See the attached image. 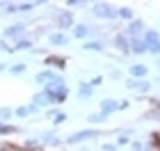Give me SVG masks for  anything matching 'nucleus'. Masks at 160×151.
I'll use <instances>...</instances> for the list:
<instances>
[{"instance_id":"412c9836","label":"nucleus","mask_w":160,"mask_h":151,"mask_svg":"<svg viewBox=\"0 0 160 151\" xmlns=\"http://www.w3.org/2000/svg\"><path fill=\"white\" fill-rule=\"evenodd\" d=\"M32 103L37 105V108H50V101L46 98V94H43V92H37V94L32 96Z\"/></svg>"},{"instance_id":"0eeeda50","label":"nucleus","mask_w":160,"mask_h":151,"mask_svg":"<svg viewBox=\"0 0 160 151\" xmlns=\"http://www.w3.org/2000/svg\"><path fill=\"white\" fill-rule=\"evenodd\" d=\"M128 73H130V78H135V80H147L149 67H147V64H142V62H135V64H130Z\"/></svg>"},{"instance_id":"ea45409f","label":"nucleus","mask_w":160,"mask_h":151,"mask_svg":"<svg viewBox=\"0 0 160 151\" xmlns=\"http://www.w3.org/2000/svg\"><path fill=\"white\" fill-rule=\"evenodd\" d=\"M149 53H153L156 57H160V44H156V46H149Z\"/></svg>"},{"instance_id":"f704fd0d","label":"nucleus","mask_w":160,"mask_h":151,"mask_svg":"<svg viewBox=\"0 0 160 151\" xmlns=\"http://www.w3.org/2000/svg\"><path fill=\"white\" fill-rule=\"evenodd\" d=\"M5 151H25V149L18 144H12V142H5Z\"/></svg>"},{"instance_id":"9b49d317","label":"nucleus","mask_w":160,"mask_h":151,"mask_svg":"<svg viewBox=\"0 0 160 151\" xmlns=\"http://www.w3.org/2000/svg\"><path fill=\"white\" fill-rule=\"evenodd\" d=\"M117 103H119V101H114V98H103L98 103V112L105 114V117H110V114L117 112Z\"/></svg>"},{"instance_id":"f3484780","label":"nucleus","mask_w":160,"mask_h":151,"mask_svg":"<svg viewBox=\"0 0 160 151\" xmlns=\"http://www.w3.org/2000/svg\"><path fill=\"white\" fill-rule=\"evenodd\" d=\"M142 39H144V44H147V48L149 46H156V44H160V32L158 30H147L142 34Z\"/></svg>"},{"instance_id":"c9c22d12","label":"nucleus","mask_w":160,"mask_h":151,"mask_svg":"<svg viewBox=\"0 0 160 151\" xmlns=\"http://www.w3.org/2000/svg\"><path fill=\"white\" fill-rule=\"evenodd\" d=\"M0 50H5V53H14V46H9L5 39H0Z\"/></svg>"},{"instance_id":"2eb2a0df","label":"nucleus","mask_w":160,"mask_h":151,"mask_svg":"<svg viewBox=\"0 0 160 151\" xmlns=\"http://www.w3.org/2000/svg\"><path fill=\"white\" fill-rule=\"evenodd\" d=\"M55 76H57V73H55L53 69H43V71H39V73L34 76V83H37V85H48Z\"/></svg>"},{"instance_id":"f257e3e1","label":"nucleus","mask_w":160,"mask_h":151,"mask_svg":"<svg viewBox=\"0 0 160 151\" xmlns=\"http://www.w3.org/2000/svg\"><path fill=\"white\" fill-rule=\"evenodd\" d=\"M101 135L98 128H85V131H76L71 133L67 140H64V144L67 147H73V144H82V142H89V140H96Z\"/></svg>"},{"instance_id":"1a4fd4ad","label":"nucleus","mask_w":160,"mask_h":151,"mask_svg":"<svg viewBox=\"0 0 160 151\" xmlns=\"http://www.w3.org/2000/svg\"><path fill=\"white\" fill-rule=\"evenodd\" d=\"M149 48L144 39H128V55H147Z\"/></svg>"},{"instance_id":"79ce46f5","label":"nucleus","mask_w":160,"mask_h":151,"mask_svg":"<svg viewBox=\"0 0 160 151\" xmlns=\"http://www.w3.org/2000/svg\"><path fill=\"white\" fill-rule=\"evenodd\" d=\"M110 78H114V80H119V78H121V71H119V69H112V71H110Z\"/></svg>"},{"instance_id":"09e8293b","label":"nucleus","mask_w":160,"mask_h":151,"mask_svg":"<svg viewBox=\"0 0 160 151\" xmlns=\"http://www.w3.org/2000/svg\"><path fill=\"white\" fill-rule=\"evenodd\" d=\"M78 151H92V149H85V147H82V149H78Z\"/></svg>"},{"instance_id":"4468645a","label":"nucleus","mask_w":160,"mask_h":151,"mask_svg":"<svg viewBox=\"0 0 160 151\" xmlns=\"http://www.w3.org/2000/svg\"><path fill=\"white\" fill-rule=\"evenodd\" d=\"M92 96H94V87L87 80H80L78 83V98L80 101H89Z\"/></svg>"},{"instance_id":"de8ad7c7","label":"nucleus","mask_w":160,"mask_h":151,"mask_svg":"<svg viewBox=\"0 0 160 151\" xmlns=\"http://www.w3.org/2000/svg\"><path fill=\"white\" fill-rule=\"evenodd\" d=\"M32 151H46V149H43V147H39V149H32Z\"/></svg>"},{"instance_id":"b1692460","label":"nucleus","mask_w":160,"mask_h":151,"mask_svg":"<svg viewBox=\"0 0 160 151\" xmlns=\"http://www.w3.org/2000/svg\"><path fill=\"white\" fill-rule=\"evenodd\" d=\"M25 69H28V64L25 62H18V64H12L7 71H9L12 76H21V73H25Z\"/></svg>"},{"instance_id":"5701e85b","label":"nucleus","mask_w":160,"mask_h":151,"mask_svg":"<svg viewBox=\"0 0 160 151\" xmlns=\"http://www.w3.org/2000/svg\"><path fill=\"white\" fill-rule=\"evenodd\" d=\"M39 147H41L39 138H25V142H23V149L25 151H32V149H39Z\"/></svg>"},{"instance_id":"393cba45","label":"nucleus","mask_w":160,"mask_h":151,"mask_svg":"<svg viewBox=\"0 0 160 151\" xmlns=\"http://www.w3.org/2000/svg\"><path fill=\"white\" fill-rule=\"evenodd\" d=\"M14 117H18V119H28V117H30V105H18L16 110H14Z\"/></svg>"},{"instance_id":"e433bc0d","label":"nucleus","mask_w":160,"mask_h":151,"mask_svg":"<svg viewBox=\"0 0 160 151\" xmlns=\"http://www.w3.org/2000/svg\"><path fill=\"white\" fill-rule=\"evenodd\" d=\"M16 12H18V5H12V3L5 5V14H16Z\"/></svg>"},{"instance_id":"dca6fc26","label":"nucleus","mask_w":160,"mask_h":151,"mask_svg":"<svg viewBox=\"0 0 160 151\" xmlns=\"http://www.w3.org/2000/svg\"><path fill=\"white\" fill-rule=\"evenodd\" d=\"M82 50H92V53H103L105 50V44L101 39H87L82 44Z\"/></svg>"},{"instance_id":"c85d7f7f","label":"nucleus","mask_w":160,"mask_h":151,"mask_svg":"<svg viewBox=\"0 0 160 151\" xmlns=\"http://www.w3.org/2000/svg\"><path fill=\"white\" fill-rule=\"evenodd\" d=\"M67 119H69V114H67V112H57L55 117H53V126H62Z\"/></svg>"},{"instance_id":"20e7f679","label":"nucleus","mask_w":160,"mask_h":151,"mask_svg":"<svg viewBox=\"0 0 160 151\" xmlns=\"http://www.w3.org/2000/svg\"><path fill=\"white\" fill-rule=\"evenodd\" d=\"M144 32H147V25H144V21H142V18H133V21L126 25V32H123V34H126L128 39H142Z\"/></svg>"},{"instance_id":"bb28decb","label":"nucleus","mask_w":160,"mask_h":151,"mask_svg":"<svg viewBox=\"0 0 160 151\" xmlns=\"http://www.w3.org/2000/svg\"><path fill=\"white\" fill-rule=\"evenodd\" d=\"M21 128L18 126H12V124H0V135H14V133H18Z\"/></svg>"},{"instance_id":"f03ea898","label":"nucleus","mask_w":160,"mask_h":151,"mask_svg":"<svg viewBox=\"0 0 160 151\" xmlns=\"http://www.w3.org/2000/svg\"><path fill=\"white\" fill-rule=\"evenodd\" d=\"M92 14L96 18L112 21V18H117V7H112L110 3H94L92 5Z\"/></svg>"},{"instance_id":"423d86ee","label":"nucleus","mask_w":160,"mask_h":151,"mask_svg":"<svg viewBox=\"0 0 160 151\" xmlns=\"http://www.w3.org/2000/svg\"><path fill=\"white\" fill-rule=\"evenodd\" d=\"M41 64H43L46 69H60V71H64V69H67V57H60V55H46Z\"/></svg>"},{"instance_id":"4be33fe9","label":"nucleus","mask_w":160,"mask_h":151,"mask_svg":"<svg viewBox=\"0 0 160 151\" xmlns=\"http://www.w3.org/2000/svg\"><path fill=\"white\" fill-rule=\"evenodd\" d=\"M32 48H34V41L28 39V37H23L16 46H14V53H16V50H32Z\"/></svg>"},{"instance_id":"2f4dec72","label":"nucleus","mask_w":160,"mask_h":151,"mask_svg":"<svg viewBox=\"0 0 160 151\" xmlns=\"http://www.w3.org/2000/svg\"><path fill=\"white\" fill-rule=\"evenodd\" d=\"M64 5H67V7H87L85 0H67Z\"/></svg>"},{"instance_id":"7c9ffc66","label":"nucleus","mask_w":160,"mask_h":151,"mask_svg":"<svg viewBox=\"0 0 160 151\" xmlns=\"http://www.w3.org/2000/svg\"><path fill=\"white\" fill-rule=\"evenodd\" d=\"M103 80H105V78H103V76H94V78H92V80H87V83H89V85H92V87H101V85H103Z\"/></svg>"},{"instance_id":"37998d69","label":"nucleus","mask_w":160,"mask_h":151,"mask_svg":"<svg viewBox=\"0 0 160 151\" xmlns=\"http://www.w3.org/2000/svg\"><path fill=\"white\" fill-rule=\"evenodd\" d=\"M142 151H156V149L151 147V144H144V147H142Z\"/></svg>"},{"instance_id":"473e14b6","label":"nucleus","mask_w":160,"mask_h":151,"mask_svg":"<svg viewBox=\"0 0 160 151\" xmlns=\"http://www.w3.org/2000/svg\"><path fill=\"white\" fill-rule=\"evenodd\" d=\"M119 147L114 144V142H103V144H101V151H117Z\"/></svg>"},{"instance_id":"7ed1b4c3","label":"nucleus","mask_w":160,"mask_h":151,"mask_svg":"<svg viewBox=\"0 0 160 151\" xmlns=\"http://www.w3.org/2000/svg\"><path fill=\"white\" fill-rule=\"evenodd\" d=\"M55 25L60 28V32H64V30H73V25H76L73 14H71L69 9H57V12H55Z\"/></svg>"},{"instance_id":"9d476101","label":"nucleus","mask_w":160,"mask_h":151,"mask_svg":"<svg viewBox=\"0 0 160 151\" xmlns=\"http://www.w3.org/2000/svg\"><path fill=\"white\" fill-rule=\"evenodd\" d=\"M71 37L67 32H48V44L50 46H69Z\"/></svg>"},{"instance_id":"a878e982","label":"nucleus","mask_w":160,"mask_h":151,"mask_svg":"<svg viewBox=\"0 0 160 151\" xmlns=\"http://www.w3.org/2000/svg\"><path fill=\"white\" fill-rule=\"evenodd\" d=\"M14 117V110H12V108H0V124H7V121H9Z\"/></svg>"},{"instance_id":"a19ab883","label":"nucleus","mask_w":160,"mask_h":151,"mask_svg":"<svg viewBox=\"0 0 160 151\" xmlns=\"http://www.w3.org/2000/svg\"><path fill=\"white\" fill-rule=\"evenodd\" d=\"M57 112H60V110H55V108H53V105H50V108H48V110H46V117H50V119H53V117H55V114H57Z\"/></svg>"},{"instance_id":"4c0bfd02","label":"nucleus","mask_w":160,"mask_h":151,"mask_svg":"<svg viewBox=\"0 0 160 151\" xmlns=\"http://www.w3.org/2000/svg\"><path fill=\"white\" fill-rule=\"evenodd\" d=\"M137 85H140V80H135V78H128V80H126V87L128 89H135L137 92Z\"/></svg>"},{"instance_id":"39448f33","label":"nucleus","mask_w":160,"mask_h":151,"mask_svg":"<svg viewBox=\"0 0 160 151\" xmlns=\"http://www.w3.org/2000/svg\"><path fill=\"white\" fill-rule=\"evenodd\" d=\"M25 32H28V25L25 23H14V25H7L5 30H2V37L5 39H23L25 37Z\"/></svg>"},{"instance_id":"6ab92c4d","label":"nucleus","mask_w":160,"mask_h":151,"mask_svg":"<svg viewBox=\"0 0 160 151\" xmlns=\"http://www.w3.org/2000/svg\"><path fill=\"white\" fill-rule=\"evenodd\" d=\"M117 18H121V21H133L135 18V12L130 9V7H117Z\"/></svg>"},{"instance_id":"aec40b11","label":"nucleus","mask_w":160,"mask_h":151,"mask_svg":"<svg viewBox=\"0 0 160 151\" xmlns=\"http://www.w3.org/2000/svg\"><path fill=\"white\" fill-rule=\"evenodd\" d=\"M108 117L105 114H101V112H92V114H87V124H92V126H98V124H105Z\"/></svg>"},{"instance_id":"49530a36","label":"nucleus","mask_w":160,"mask_h":151,"mask_svg":"<svg viewBox=\"0 0 160 151\" xmlns=\"http://www.w3.org/2000/svg\"><path fill=\"white\" fill-rule=\"evenodd\" d=\"M0 151H5V142H0Z\"/></svg>"},{"instance_id":"6e6552de","label":"nucleus","mask_w":160,"mask_h":151,"mask_svg":"<svg viewBox=\"0 0 160 151\" xmlns=\"http://www.w3.org/2000/svg\"><path fill=\"white\" fill-rule=\"evenodd\" d=\"M39 142H41V147H53V149L64 144V140L57 138V133H53V131H50V133H41L39 135Z\"/></svg>"},{"instance_id":"a18cd8bd","label":"nucleus","mask_w":160,"mask_h":151,"mask_svg":"<svg viewBox=\"0 0 160 151\" xmlns=\"http://www.w3.org/2000/svg\"><path fill=\"white\" fill-rule=\"evenodd\" d=\"M5 69H7V67H5V64H0V73H2V71H5Z\"/></svg>"},{"instance_id":"f8f14e48","label":"nucleus","mask_w":160,"mask_h":151,"mask_svg":"<svg viewBox=\"0 0 160 151\" xmlns=\"http://www.w3.org/2000/svg\"><path fill=\"white\" fill-rule=\"evenodd\" d=\"M112 46L119 50V53H123V55H128V37L123 32H117L112 37Z\"/></svg>"},{"instance_id":"a211bd4d","label":"nucleus","mask_w":160,"mask_h":151,"mask_svg":"<svg viewBox=\"0 0 160 151\" xmlns=\"http://www.w3.org/2000/svg\"><path fill=\"white\" fill-rule=\"evenodd\" d=\"M130 133H133V128H123V131H119L117 142H114V144H117V147H128V144H130V138H128Z\"/></svg>"},{"instance_id":"c756f323","label":"nucleus","mask_w":160,"mask_h":151,"mask_svg":"<svg viewBox=\"0 0 160 151\" xmlns=\"http://www.w3.org/2000/svg\"><path fill=\"white\" fill-rule=\"evenodd\" d=\"M32 9H34V3H21V5H18V12H23V14L32 12Z\"/></svg>"},{"instance_id":"ddd939ff","label":"nucleus","mask_w":160,"mask_h":151,"mask_svg":"<svg viewBox=\"0 0 160 151\" xmlns=\"http://www.w3.org/2000/svg\"><path fill=\"white\" fill-rule=\"evenodd\" d=\"M94 30H92V28L89 25H87V23H76L73 25V30H71V34H73V39H87V37H89V34H92Z\"/></svg>"},{"instance_id":"72a5a7b5","label":"nucleus","mask_w":160,"mask_h":151,"mask_svg":"<svg viewBox=\"0 0 160 151\" xmlns=\"http://www.w3.org/2000/svg\"><path fill=\"white\" fill-rule=\"evenodd\" d=\"M133 151H142V147H144V142H140V140H130V144H128Z\"/></svg>"},{"instance_id":"c03bdc74","label":"nucleus","mask_w":160,"mask_h":151,"mask_svg":"<svg viewBox=\"0 0 160 151\" xmlns=\"http://www.w3.org/2000/svg\"><path fill=\"white\" fill-rule=\"evenodd\" d=\"M156 69L160 71V57H158V60H156Z\"/></svg>"},{"instance_id":"58836bf2","label":"nucleus","mask_w":160,"mask_h":151,"mask_svg":"<svg viewBox=\"0 0 160 151\" xmlns=\"http://www.w3.org/2000/svg\"><path fill=\"white\" fill-rule=\"evenodd\" d=\"M128 108H130V103H128V101H119V103H117V112H121V110H128Z\"/></svg>"},{"instance_id":"cd10ccee","label":"nucleus","mask_w":160,"mask_h":151,"mask_svg":"<svg viewBox=\"0 0 160 151\" xmlns=\"http://www.w3.org/2000/svg\"><path fill=\"white\" fill-rule=\"evenodd\" d=\"M151 87H153V85H151L149 80H140V85H137V92H140V94H149Z\"/></svg>"}]
</instances>
